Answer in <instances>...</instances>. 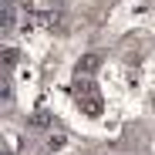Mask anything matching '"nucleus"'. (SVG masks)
<instances>
[{"mask_svg":"<svg viewBox=\"0 0 155 155\" xmlns=\"http://www.w3.org/2000/svg\"><path fill=\"white\" fill-rule=\"evenodd\" d=\"M98 68H101V54H84L81 61H78L74 71H78V78H88V74H94Z\"/></svg>","mask_w":155,"mask_h":155,"instance_id":"1","label":"nucleus"},{"mask_svg":"<svg viewBox=\"0 0 155 155\" xmlns=\"http://www.w3.org/2000/svg\"><path fill=\"white\" fill-rule=\"evenodd\" d=\"M78 105H81L84 115H101V98H98V94H94V98H91V94H81Z\"/></svg>","mask_w":155,"mask_h":155,"instance_id":"2","label":"nucleus"},{"mask_svg":"<svg viewBox=\"0 0 155 155\" xmlns=\"http://www.w3.org/2000/svg\"><path fill=\"white\" fill-rule=\"evenodd\" d=\"M27 125H31V128H41V132H47V128H51V115H47V111H34V115L27 118Z\"/></svg>","mask_w":155,"mask_h":155,"instance_id":"3","label":"nucleus"},{"mask_svg":"<svg viewBox=\"0 0 155 155\" xmlns=\"http://www.w3.org/2000/svg\"><path fill=\"white\" fill-rule=\"evenodd\" d=\"M64 145H68V138H64V135H51V138H47V152H51V155L61 152Z\"/></svg>","mask_w":155,"mask_h":155,"instance_id":"4","label":"nucleus"},{"mask_svg":"<svg viewBox=\"0 0 155 155\" xmlns=\"http://www.w3.org/2000/svg\"><path fill=\"white\" fill-rule=\"evenodd\" d=\"M91 91H94V84H91V81H78V84H74V98H81V94H91Z\"/></svg>","mask_w":155,"mask_h":155,"instance_id":"5","label":"nucleus"},{"mask_svg":"<svg viewBox=\"0 0 155 155\" xmlns=\"http://www.w3.org/2000/svg\"><path fill=\"white\" fill-rule=\"evenodd\" d=\"M14 64H17V51L4 47V68H14Z\"/></svg>","mask_w":155,"mask_h":155,"instance_id":"6","label":"nucleus"}]
</instances>
